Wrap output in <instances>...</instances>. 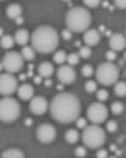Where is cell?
Listing matches in <instances>:
<instances>
[{"label":"cell","mask_w":126,"mask_h":158,"mask_svg":"<svg viewBox=\"0 0 126 158\" xmlns=\"http://www.w3.org/2000/svg\"><path fill=\"white\" fill-rule=\"evenodd\" d=\"M81 100L68 92H60L50 101V114L60 123L76 122L81 115Z\"/></svg>","instance_id":"6da1fadb"},{"label":"cell","mask_w":126,"mask_h":158,"mask_svg":"<svg viewBox=\"0 0 126 158\" xmlns=\"http://www.w3.org/2000/svg\"><path fill=\"white\" fill-rule=\"evenodd\" d=\"M30 43L36 52H40V54H49V52L57 51L58 43H60V35L50 25H40V27H36L33 30Z\"/></svg>","instance_id":"7a4b0ae2"},{"label":"cell","mask_w":126,"mask_h":158,"mask_svg":"<svg viewBox=\"0 0 126 158\" xmlns=\"http://www.w3.org/2000/svg\"><path fill=\"white\" fill-rule=\"evenodd\" d=\"M65 24L73 33H85L92 24L90 11L84 6H73L65 16Z\"/></svg>","instance_id":"3957f363"},{"label":"cell","mask_w":126,"mask_h":158,"mask_svg":"<svg viewBox=\"0 0 126 158\" xmlns=\"http://www.w3.org/2000/svg\"><path fill=\"white\" fill-rule=\"evenodd\" d=\"M82 142L87 149L98 150L103 147V144L106 142V131L101 128L99 125H90L84 130L82 133Z\"/></svg>","instance_id":"277c9868"},{"label":"cell","mask_w":126,"mask_h":158,"mask_svg":"<svg viewBox=\"0 0 126 158\" xmlns=\"http://www.w3.org/2000/svg\"><path fill=\"white\" fill-rule=\"evenodd\" d=\"M95 76H96V81L99 84H103L104 87L115 85V82H118L117 79L120 77V70L115 67V63L103 62V63H99L98 68L95 70Z\"/></svg>","instance_id":"5b68a950"},{"label":"cell","mask_w":126,"mask_h":158,"mask_svg":"<svg viewBox=\"0 0 126 158\" xmlns=\"http://www.w3.org/2000/svg\"><path fill=\"white\" fill-rule=\"evenodd\" d=\"M21 115V104L13 97H3L0 101V118L3 123L16 122Z\"/></svg>","instance_id":"8992f818"},{"label":"cell","mask_w":126,"mask_h":158,"mask_svg":"<svg viewBox=\"0 0 126 158\" xmlns=\"http://www.w3.org/2000/svg\"><path fill=\"white\" fill-rule=\"evenodd\" d=\"M24 56L21 52H16V51H8L6 54L3 56L2 59V68L5 70V73H11V74H16L22 70L24 67Z\"/></svg>","instance_id":"52a82bcc"},{"label":"cell","mask_w":126,"mask_h":158,"mask_svg":"<svg viewBox=\"0 0 126 158\" xmlns=\"http://www.w3.org/2000/svg\"><path fill=\"white\" fill-rule=\"evenodd\" d=\"M107 117H109V109L101 101L92 103L90 106H88V109H87V118L92 123H95V125H99V123L106 122Z\"/></svg>","instance_id":"ba28073f"},{"label":"cell","mask_w":126,"mask_h":158,"mask_svg":"<svg viewBox=\"0 0 126 158\" xmlns=\"http://www.w3.org/2000/svg\"><path fill=\"white\" fill-rule=\"evenodd\" d=\"M18 77L11 73H3L0 76V94L3 97H11L18 92Z\"/></svg>","instance_id":"9c48e42d"},{"label":"cell","mask_w":126,"mask_h":158,"mask_svg":"<svg viewBox=\"0 0 126 158\" xmlns=\"http://www.w3.org/2000/svg\"><path fill=\"white\" fill-rule=\"evenodd\" d=\"M55 136H57V130L50 123H43V125H40V128L36 130V138L40 139V142H43V144H50L55 139Z\"/></svg>","instance_id":"30bf717a"},{"label":"cell","mask_w":126,"mask_h":158,"mask_svg":"<svg viewBox=\"0 0 126 158\" xmlns=\"http://www.w3.org/2000/svg\"><path fill=\"white\" fill-rule=\"evenodd\" d=\"M57 79L65 84V85H69L76 81V70L71 67V65H61V67L57 70Z\"/></svg>","instance_id":"8fae6325"},{"label":"cell","mask_w":126,"mask_h":158,"mask_svg":"<svg viewBox=\"0 0 126 158\" xmlns=\"http://www.w3.org/2000/svg\"><path fill=\"white\" fill-rule=\"evenodd\" d=\"M30 112L35 115H43L47 109H50V104L47 103V100L44 97H33L30 100Z\"/></svg>","instance_id":"7c38bea8"},{"label":"cell","mask_w":126,"mask_h":158,"mask_svg":"<svg viewBox=\"0 0 126 158\" xmlns=\"http://www.w3.org/2000/svg\"><path fill=\"white\" fill-rule=\"evenodd\" d=\"M109 46L112 51H123L126 48V36L123 33H112L110 38H109Z\"/></svg>","instance_id":"4fadbf2b"},{"label":"cell","mask_w":126,"mask_h":158,"mask_svg":"<svg viewBox=\"0 0 126 158\" xmlns=\"http://www.w3.org/2000/svg\"><path fill=\"white\" fill-rule=\"evenodd\" d=\"M99 30H95V29H88L85 33H84V43H85V46H90V48H93V46H96L98 43H99Z\"/></svg>","instance_id":"5bb4252c"},{"label":"cell","mask_w":126,"mask_h":158,"mask_svg":"<svg viewBox=\"0 0 126 158\" xmlns=\"http://www.w3.org/2000/svg\"><path fill=\"white\" fill-rule=\"evenodd\" d=\"M18 97L21 98V100H32L33 97H35V90H33V85H30V84H22V85H19V89H18Z\"/></svg>","instance_id":"9a60e30c"},{"label":"cell","mask_w":126,"mask_h":158,"mask_svg":"<svg viewBox=\"0 0 126 158\" xmlns=\"http://www.w3.org/2000/svg\"><path fill=\"white\" fill-rule=\"evenodd\" d=\"M14 40H16V43L21 44V46H27V43L32 40V35L25 30V29H18L16 33H14Z\"/></svg>","instance_id":"2e32d148"},{"label":"cell","mask_w":126,"mask_h":158,"mask_svg":"<svg viewBox=\"0 0 126 158\" xmlns=\"http://www.w3.org/2000/svg\"><path fill=\"white\" fill-rule=\"evenodd\" d=\"M6 16L10 18V19H18V18H21L22 16V6L19 5V3H11V5H8V8H6Z\"/></svg>","instance_id":"e0dca14e"},{"label":"cell","mask_w":126,"mask_h":158,"mask_svg":"<svg viewBox=\"0 0 126 158\" xmlns=\"http://www.w3.org/2000/svg\"><path fill=\"white\" fill-rule=\"evenodd\" d=\"M38 74L43 76V77H50L54 74V67L50 62H43L38 65Z\"/></svg>","instance_id":"ac0fdd59"},{"label":"cell","mask_w":126,"mask_h":158,"mask_svg":"<svg viewBox=\"0 0 126 158\" xmlns=\"http://www.w3.org/2000/svg\"><path fill=\"white\" fill-rule=\"evenodd\" d=\"M65 139H66V142L68 144H76L79 139H81V136H79V131H77V128H73V130H68L66 133H65Z\"/></svg>","instance_id":"d6986e66"},{"label":"cell","mask_w":126,"mask_h":158,"mask_svg":"<svg viewBox=\"0 0 126 158\" xmlns=\"http://www.w3.org/2000/svg\"><path fill=\"white\" fill-rule=\"evenodd\" d=\"M2 158H25V155L21 149H6L2 153Z\"/></svg>","instance_id":"ffe728a7"},{"label":"cell","mask_w":126,"mask_h":158,"mask_svg":"<svg viewBox=\"0 0 126 158\" xmlns=\"http://www.w3.org/2000/svg\"><path fill=\"white\" fill-rule=\"evenodd\" d=\"M35 52H36V51H35V48H33V46H29V44H27V46H22V51H21V54L24 56V59H25V60L32 62V60L35 59Z\"/></svg>","instance_id":"44dd1931"},{"label":"cell","mask_w":126,"mask_h":158,"mask_svg":"<svg viewBox=\"0 0 126 158\" xmlns=\"http://www.w3.org/2000/svg\"><path fill=\"white\" fill-rule=\"evenodd\" d=\"M66 59H68V54H66L65 51H55V52H54V63H57V65H65Z\"/></svg>","instance_id":"7402d4cb"},{"label":"cell","mask_w":126,"mask_h":158,"mask_svg":"<svg viewBox=\"0 0 126 158\" xmlns=\"http://www.w3.org/2000/svg\"><path fill=\"white\" fill-rule=\"evenodd\" d=\"M113 92L117 97H126V82L124 81H118L113 85Z\"/></svg>","instance_id":"603a6c76"},{"label":"cell","mask_w":126,"mask_h":158,"mask_svg":"<svg viewBox=\"0 0 126 158\" xmlns=\"http://www.w3.org/2000/svg\"><path fill=\"white\" fill-rule=\"evenodd\" d=\"M14 43H16L14 36H11V35H2V48L3 49H11L13 46H14Z\"/></svg>","instance_id":"cb8c5ba5"},{"label":"cell","mask_w":126,"mask_h":158,"mask_svg":"<svg viewBox=\"0 0 126 158\" xmlns=\"http://www.w3.org/2000/svg\"><path fill=\"white\" fill-rule=\"evenodd\" d=\"M110 111L115 114V115H120V114H123V111H124V104H123L121 101H113V103L110 104Z\"/></svg>","instance_id":"d4e9b609"},{"label":"cell","mask_w":126,"mask_h":158,"mask_svg":"<svg viewBox=\"0 0 126 158\" xmlns=\"http://www.w3.org/2000/svg\"><path fill=\"white\" fill-rule=\"evenodd\" d=\"M81 60V56H79V52H73V54H68V59H66V63L71 65V67H76V65L79 63Z\"/></svg>","instance_id":"484cf974"},{"label":"cell","mask_w":126,"mask_h":158,"mask_svg":"<svg viewBox=\"0 0 126 158\" xmlns=\"http://www.w3.org/2000/svg\"><path fill=\"white\" fill-rule=\"evenodd\" d=\"M85 90L88 94H93V92H98V82L96 81H92V79H88L85 82Z\"/></svg>","instance_id":"4316f807"},{"label":"cell","mask_w":126,"mask_h":158,"mask_svg":"<svg viewBox=\"0 0 126 158\" xmlns=\"http://www.w3.org/2000/svg\"><path fill=\"white\" fill-rule=\"evenodd\" d=\"M79 56H81V59H88L92 56V48L90 46H82L79 49Z\"/></svg>","instance_id":"83f0119b"},{"label":"cell","mask_w":126,"mask_h":158,"mask_svg":"<svg viewBox=\"0 0 126 158\" xmlns=\"http://www.w3.org/2000/svg\"><path fill=\"white\" fill-rule=\"evenodd\" d=\"M106 130L109 131V133H115V131L118 130L117 122H115V120H107V123H106Z\"/></svg>","instance_id":"f1b7e54d"},{"label":"cell","mask_w":126,"mask_h":158,"mask_svg":"<svg viewBox=\"0 0 126 158\" xmlns=\"http://www.w3.org/2000/svg\"><path fill=\"white\" fill-rule=\"evenodd\" d=\"M85 8H98L99 3H101V0H82Z\"/></svg>","instance_id":"f546056e"},{"label":"cell","mask_w":126,"mask_h":158,"mask_svg":"<svg viewBox=\"0 0 126 158\" xmlns=\"http://www.w3.org/2000/svg\"><path fill=\"white\" fill-rule=\"evenodd\" d=\"M96 97H98V101H106L109 98V92L104 90V89H101V90L96 92Z\"/></svg>","instance_id":"4dcf8cb0"},{"label":"cell","mask_w":126,"mask_h":158,"mask_svg":"<svg viewBox=\"0 0 126 158\" xmlns=\"http://www.w3.org/2000/svg\"><path fill=\"white\" fill-rule=\"evenodd\" d=\"M93 73H95V70H93V67H90V65H84V67H82V76L90 77Z\"/></svg>","instance_id":"1f68e13d"},{"label":"cell","mask_w":126,"mask_h":158,"mask_svg":"<svg viewBox=\"0 0 126 158\" xmlns=\"http://www.w3.org/2000/svg\"><path fill=\"white\" fill-rule=\"evenodd\" d=\"M74 153H76V156H79V158H84V156L87 155V147H85V146H79V147H76Z\"/></svg>","instance_id":"d6a6232c"},{"label":"cell","mask_w":126,"mask_h":158,"mask_svg":"<svg viewBox=\"0 0 126 158\" xmlns=\"http://www.w3.org/2000/svg\"><path fill=\"white\" fill-rule=\"evenodd\" d=\"M76 125H77V128L79 130H85L88 125H87V118H84V117H79L77 120H76Z\"/></svg>","instance_id":"836d02e7"},{"label":"cell","mask_w":126,"mask_h":158,"mask_svg":"<svg viewBox=\"0 0 126 158\" xmlns=\"http://www.w3.org/2000/svg\"><path fill=\"white\" fill-rule=\"evenodd\" d=\"M106 57H107V62H112V60H115L117 59V54H115V51H107L106 52Z\"/></svg>","instance_id":"e575fe53"},{"label":"cell","mask_w":126,"mask_h":158,"mask_svg":"<svg viewBox=\"0 0 126 158\" xmlns=\"http://www.w3.org/2000/svg\"><path fill=\"white\" fill-rule=\"evenodd\" d=\"M96 158H109L107 150H104V149H98V152H96Z\"/></svg>","instance_id":"d590c367"},{"label":"cell","mask_w":126,"mask_h":158,"mask_svg":"<svg viewBox=\"0 0 126 158\" xmlns=\"http://www.w3.org/2000/svg\"><path fill=\"white\" fill-rule=\"evenodd\" d=\"M113 3L120 10H126V0H113Z\"/></svg>","instance_id":"8d00e7d4"},{"label":"cell","mask_w":126,"mask_h":158,"mask_svg":"<svg viewBox=\"0 0 126 158\" xmlns=\"http://www.w3.org/2000/svg\"><path fill=\"white\" fill-rule=\"evenodd\" d=\"M61 38H65V40H71L73 38V32L69 30V29H65L61 32Z\"/></svg>","instance_id":"74e56055"},{"label":"cell","mask_w":126,"mask_h":158,"mask_svg":"<svg viewBox=\"0 0 126 158\" xmlns=\"http://www.w3.org/2000/svg\"><path fill=\"white\" fill-rule=\"evenodd\" d=\"M41 77H43V76H40V74H38V76H35V79H33V81H35V84H41V81H43Z\"/></svg>","instance_id":"f35d334b"},{"label":"cell","mask_w":126,"mask_h":158,"mask_svg":"<svg viewBox=\"0 0 126 158\" xmlns=\"http://www.w3.org/2000/svg\"><path fill=\"white\" fill-rule=\"evenodd\" d=\"M16 22H18V24H22V22H24V19H22V16H21V18H18V19H16Z\"/></svg>","instance_id":"ab89813d"},{"label":"cell","mask_w":126,"mask_h":158,"mask_svg":"<svg viewBox=\"0 0 126 158\" xmlns=\"http://www.w3.org/2000/svg\"><path fill=\"white\" fill-rule=\"evenodd\" d=\"M63 2H71V0H63Z\"/></svg>","instance_id":"60d3db41"},{"label":"cell","mask_w":126,"mask_h":158,"mask_svg":"<svg viewBox=\"0 0 126 158\" xmlns=\"http://www.w3.org/2000/svg\"><path fill=\"white\" fill-rule=\"evenodd\" d=\"M124 60H126V52H124Z\"/></svg>","instance_id":"b9f144b4"},{"label":"cell","mask_w":126,"mask_h":158,"mask_svg":"<svg viewBox=\"0 0 126 158\" xmlns=\"http://www.w3.org/2000/svg\"><path fill=\"white\" fill-rule=\"evenodd\" d=\"M109 158H117V156H109Z\"/></svg>","instance_id":"7bdbcfd3"}]
</instances>
